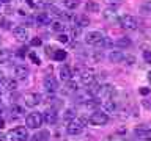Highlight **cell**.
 <instances>
[{
    "label": "cell",
    "mask_w": 151,
    "mask_h": 141,
    "mask_svg": "<svg viewBox=\"0 0 151 141\" xmlns=\"http://www.w3.org/2000/svg\"><path fill=\"white\" fill-rule=\"evenodd\" d=\"M63 118H65V121H73L74 118H76V111L73 110V108H69V110H66V111H65Z\"/></svg>",
    "instance_id": "30"
},
{
    "label": "cell",
    "mask_w": 151,
    "mask_h": 141,
    "mask_svg": "<svg viewBox=\"0 0 151 141\" xmlns=\"http://www.w3.org/2000/svg\"><path fill=\"white\" fill-rule=\"evenodd\" d=\"M118 22H120V25L123 28H127V30H135L137 25H139V22H137L135 17L129 16V14H124V16H121L118 19Z\"/></svg>",
    "instance_id": "3"
},
{
    "label": "cell",
    "mask_w": 151,
    "mask_h": 141,
    "mask_svg": "<svg viewBox=\"0 0 151 141\" xmlns=\"http://www.w3.org/2000/svg\"><path fill=\"white\" fill-rule=\"evenodd\" d=\"M5 138H6V135H3V133H0V141H5Z\"/></svg>",
    "instance_id": "42"
},
{
    "label": "cell",
    "mask_w": 151,
    "mask_h": 141,
    "mask_svg": "<svg viewBox=\"0 0 151 141\" xmlns=\"http://www.w3.org/2000/svg\"><path fill=\"white\" fill-rule=\"evenodd\" d=\"M113 93H115V88H113V85H102V86L98 88V97H102V99H110L113 96Z\"/></svg>",
    "instance_id": "7"
},
{
    "label": "cell",
    "mask_w": 151,
    "mask_h": 141,
    "mask_svg": "<svg viewBox=\"0 0 151 141\" xmlns=\"http://www.w3.org/2000/svg\"><path fill=\"white\" fill-rule=\"evenodd\" d=\"M42 44V41L40 39V38H33V39H32V46L33 47H38V46H41Z\"/></svg>",
    "instance_id": "38"
},
{
    "label": "cell",
    "mask_w": 151,
    "mask_h": 141,
    "mask_svg": "<svg viewBox=\"0 0 151 141\" xmlns=\"http://www.w3.org/2000/svg\"><path fill=\"white\" fill-rule=\"evenodd\" d=\"M80 5V0H65V6L68 9H74Z\"/></svg>",
    "instance_id": "28"
},
{
    "label": "cell",
    "mask_w": 151,
    "mask_h": 141,
    "mask_svg": "<svg viewBox=\"0 0 151 141\" xmlns=\"http://www.w3.org/2000/svg\"><path fill=\"white\" fill-rule=\"evenodd\" d=\"M60 78L61 80H65V82H66V80H69V78H73V70H71V68H69V66H61V68H60Z\"/></svg>",
    "instance_id": "18"
},
{
    "label": "cell",
    "mask_w": 151,
    "mask_h": 141,
    "mask_svg": "<svg viewBox=\"0 0 151 141\" xmlns=\"http://www.w3.org/2000/svg\"><path fill=\"white\" fill-rule=\"evenodd\" d=\"M28 75V68L25 64H16L14 66V77L16 78H25Z\"/></svg>",
    "instance_id": "14"
},
{
    "label": "cell",
    "mask_w": 151,
    "mask_h": 141,
    "mask_svg": "<svg viewBox=\"0 0 151 141\" xmlns=\"http://www.w3.org/2000/svg\"><path fill=\"white\" fill-rule=\"evenodd\" d=\"M137 135H139L140 141H151V129H148V130H139V132H137Z\"/></svg>",
    "instance_id": "22"
},
{
    "label": "cell",
    "mask_w": 151,
    "mask_h": 141,
    "mask_svg": "<svg viewBox=\"0 0 151 141\" xmlns=\"http://www.w3.org/2000/svg\"><path fill=\"white\" fill-rule=\"evenodd\" d=\"M25 125L28 129H40L42 125V115L38 111H33L30 113L27 118H25Z\"/></svg>",
    "instance_id": "1"
},
{
    "label": "cell",
    "mask_w": 151,
    "mask_h": 141,
    "mask_svg": "<svg viewBox=\"0 0 151 141\" xmlns=\"http://www.w3.org/2000/svg\"><path fill=\"white\" fill-rule=\"evenodd\" d=\"M88 121L91 122L93 125H104V124H107L109 116L102 111H94V113H91V116H90Z\"/></svg>",
    "instance_id": "5"
},
{
    "label": "cell",
    "mask_w": 151,
    "mask_h": 141,
    "mask_svg": "<svg viewBox=\"0 0 151 141\" xmlns=\"http://www.w3.org/2000/svg\"><path fill=\"white\" fill-rule=\"evenodd\" d=\"M66 93H74V91H77V88H79V85L74 82L73 78H69V80H66Z\"/></svg>",
    "instance_id": "23"
},
{
    "label": "cell",
    "mask_w": 151,
    "mask_h": 141,
    "mask_svg": "<svg viewBox=\"0 0 151 141\" xmlns=\"http://www.w3.org/2000/svg\"><path fill=\"white\" fill-rule=\"evenodd\" d=\"M101 39H102V35L99 31H88L87 35H85V42L90 46H96Z\"/></svg>",
    "instance_id": "10"
},
{
    "label": "cell",
    "mask_w": 151,
    "mask_h": 141,
    "mask_svg": "<svg viewBox=\"0 0 151 141\" xmlns=\"http://www.w3.org/2000/svg\"><path fill=\"white\" fill-rule=\"evenodd\" d=\"M2 3H11V0H0Z\"/></svg>",
    "instance_id": "45"
},
{
    "label": "cell",
    "mask_w": 151,
    "mask_h": 141,
    "mask_svg": "<svg viewBox=\"0 0 151 141\" xmlns=\"http://www.w3.org/2000/svg\"><path fill=\"white\" fill-rule=\"evenodd\" d=\"M2 86L5 91H14L17 88V82L14 78H3L2 80Z\"/></svg>",
    "instance_id": "16"
},
{
    "label": "cell",
    "mask_w": 151,
    "mask_h": 141,
    "mask_svg": "<svg viewBox=\"0 0 151 141\" xmlns=\"http://www.w3.org/2000/svg\"><path fill=\"white\" fill-rule=\"evenodd\" d=\"M148 80H150V82H151V70H150V72H148Z\"/></svg>",
    "instance_id": "47"
},
{
    "label": "cell",
    "mask_w": 151,
    "mask_h": 141,
    "mask_svg": "<svg viewBox=\"0 0 151 141\" xmlns=\"http://www.w3.org/2000/svg\"><path fill=\"white\" fill-rule=\"evenodd\" d=\"M104 110H106L107 113H115L116 110V103L112 100V99H107L106 102H104Z\"/></svg>",
    "instance_id": "20"
},
{
    "label": "cell",
    "mask_w": 151,
    "mask_h": 141,
    "mask_svg": "<svg viewBox=\"0 0 151 141\" xmlns=\"http://www.w3.org/2000/svg\"><path fill=\"white\" fill-rule=\"evenodd\" d=\"M143 60H145V63L151 64V52L150 50H145L143 52Z\"/></svg>",
    "instance_id": "36"
},
{
    "label": "cell",
    "mask_w": 151,
    "mask_h": 141,
    "mask_svg": "<svg viewBox=\"0 0 151 141\" xmlns=\"http://www.w3.org/2000/svg\"><path fill=\"white\" fill-rule=\"evenodd\" d=\"M80 80H82V83L83 85H91L94 83V72H93V69H83L82 72H80Z\"/></svg>",
    "instance_id": "9"
},
{
    "label": "cell",
    "mask_w": 151,
    "mask_h": 141,
    "mask_svg": "<svg viewBox=\"0 0 151 141\" xmlns=\"http://www.w3.org/2000/svg\"><path fill=\"white\" fill-rule=\"evenodd\" d=\"M142 96H146V94H150V88H146V86H143V88H140V91H139Z\"/></svg>",
    "instance_id": "40"
},
{
    "label": "cell",
    "mask_w": 151,
    "mask_h": 141,
    "mask_svg": "<svg viewBox=\"0 0 151 141\" xmlns=\"http://www.w3.org/2000/svg\"><path fill=\"white\" fill-rule=\"evenodd\" d=\"M109 60H110V63H121L123 60H124V55H123L121 50H112L110 53H109Z\"/></svg>",
    "instance_id": "15"
},
{
    "label": "cell",
    "mask_w": 151,
    "mask_h": 141,
    "mask_svg": "<svg viewBox=\"0 0 151 141\" xmlns=\"http://www.w3.org/2000/svg\"><path fill=\"white\" fill-rule=\"evenodd\" d=\"M13 35H14V38H16L17 41H27L28 31H27L25 27H16V28L13 30Z\"/></svg>",
    "instance_id": "12"
},
{
    "label": "cell",
    "mask_w": 151,
    "mask_h": 141,
    "mask_svg": "<svg viewBox=\"0 0 151 141\" xmlns=\"http://www.w3.org/2000/svg\"><path fill=\"white\" fill-rule=\"evenodd\" d=\"M3 108H5V107H3V102H2V100H0V113H2V111H3Z\"/></svg>",
    "instance_id": "43"
},
{
    "label": "cell",
    "mask_w": 151,
    "mask_h": 141,
    "mask_svg": "<svg viewBox=\"0 0 151 141\" xmlns=\"http://www.w3.org/2000/svg\"><path fill=\"white\" fill-rule=\"evenodd\" d=\"M24 2H27L28 5H33V0H24Z\"/></svg>",
    "instance_id": "46"
},
{
    "label": "cell",
    "mask_w": 151,
    "mask_h": 141,
    "mask_svg": "<svg viewBox=\"0 0 151 141\" xmlns=\"http://www.w3.org/2000/svg\"><path fill=\"white\" fill-rule=\"evenodd\" d=\"M85 122H87L85 118H82V119H79V121H69L66 130H68L69 135H79V133H82V130L85 127Z\"/></svg>",
    "instance_id": "2"
},
{
    "label": "cell",
    "mask_w": 151,
    "mask_h": 141,
    "mask_svg": "<svg viewBox=\"0 0 151 141\" xmlns=\"http://www.w3.org/2000/svg\"><path fill=\"white\" fill-rule=\"evenodd\" d=\"M85 8H87L88 13H98L99 11V5L94 2V0H88V2L85 3Z\"/></svg>",
    "instance_id": "21"
},
{
    "label": "cell",
    "mask_w": 151,
    "mask_h": 141,
    "mask_svg": "<svg viewBox=\"0 0 151 141\" xmlns=\"http://www.w3.org/2000/svg\"><path fill=\"white\" fill-rule=\"evenodd\" d=\"M9 136H11L14 141H27V138H28L27 127H14V129L9 132Z\"/></svg>",
    "instance_id": "4"
},
{
    "label": "cell",
    "mask_w": 151,
    "mask_h": 141,
    "mask_svg": "<svg viewBox=\"0 0 151 141\" xmlns=\"http://www.w3.org/2000/svg\"><path fill=\"white\" fill-rule=\"evenodd\" d=\"M11 113H13L14 118H17V116H21L24 113V110H22V107H19V105H13L11 107Z\"/></svg>",
    "instance_id": "32"
},
{
    "label": "cell",
    "mask_w": 151,
    "mask_h": 141,
    "mask_svg": "<svg viewBox=\"0 0 151 141\" xmlns=\"http://www.w3.org/2000/svg\"><path fill=\"white\" fill-rule=\"evenodd\" d=\"M3 127H5V121L0 118V129H3Z\"/></svg>",
    "instance_id": "41"
},
{
    "label": "cell",
    "mask_w": 151,
    "mask_h": 141,
    "mask_svg": "<svg viewBox=\"0 0 151 141\" xmlns=\"http://www.w3.org/2000/svg\"><path fill=\"white\" fill-rule=\"evenodd\" d=\"M143 107L146 110H151V99H145L143 100Z\"/></svg>",
    "instance_id": "39"
},
{
    "label": "cell",
    "mask_w": 151,
    "mask_h": 141,
    "mask_svg": "<svg viewBox=\"0 0 151 141\" xmlns=\"http://www.w3.org/2000/svg\"><path fill=\"white\" fill-rule=\"evenodd\" d=\"M142 13H146V14H151V2H145L142 5Z\"/></svg>",
    "instance_id": "34"
},
{
    "label": "cell",
    "mask_w": 151,
    "mask_h": 141,
    "mask_svg": "<svg viewBox=\"0 0 151 141\" xmlns=\"http://www.w3.org/2000/svg\"><path fill=\"white\" fill-rule=\"evenodd\" d=\"M58 41L60 42H69V36L65 35V33H61V35H58Z\"/></svg>",
    "instance_id": "37"
},
{
    "label": "cell",
    "mask_w": 151,
    "mask_h": 141,
    "mask_svg": "<svg viewBox=\"0 0 151 141\" xmlns=\"http://www.w3.org/2000/svg\"><path fill=\"white\" fill-rule=\"evenodd\" d=\"M66 28H68V27H66L61 21H54V22H52V30H54V31H60V33H63V31L66 30Z\"/></svg>",
    "instance_id": "24"
},
{
    "label": "cell",
    "mask_w": 151,
    "mask_h": 141,
    "mask_svg": "<svg viewBox=\"0 0 151 141\" xmlns=\"http://www.w3.org/2000/svg\"><path fill=\"white\" fill-rule=\"evenodd\" d=\"M116 46L118 47H120V49H126V47H129L131 46V39H129V38H120V39H118L116 41Z\"/></svg>",
    "instance_id": "27"
},
{
    "label": "cell",
    "mask_w": 151,
    "mask_h": 141,
    "mask_svg": "<svg viewBox=\"0 0 151 141\" xmlns=\"http://www.w3.org/2000/svg\"><path fill=\"white\" fill-rule=\"evenodd\" d=\"M57 119H58V115H57V110H54V108L46 110L44 115H42V121L47 122V124H57Z\"/></svg>",
    "instance_id": "11"
},
{
    "label": "cell",
    "mask_w": 151,
    "mask_h": 141,
    "mask_svg": "<svg viewBox=\"0 0 151 141\" xmlns=\"http://www.w3.org/2000/svg\"><path fill=\"white\" fill-rule=\"evenodd\" d=\"M44 89L47 93H57V89H58V80H57L54 75H47L44 78Z\"/></svg>",
    "instance_id": "6"
},
{
    "label": "cell",
    "mask_w": 151,
    "mask_h": 141,
    "mask_svg": "<svg viewBox=\"0 0 151 141\" xmlns=\"http://www.w3.org/2000/svg\"><path fill=\"white\" fill-rule=\"evenodd\" d=\"M110 2H112V3H121L123 0H110Z\"/></svg>",
    "instance_id": "44"
},
{
    "label": "cell",
    "mask_w": 151,
    "mask_h": 141,
    "mask_svg": "<svg viewBox=\"0 0 151 141\" xmlns=\"http://www.w3.org/2000/svg\"><path fill=\"white\" fill-rule=\"evenodd\" d=\"M36 24L38 25H47V24H50V16L47 13H40L36 16Z\"/></svg>",
    "instance_id": "19"
},
{
    "label": "cell",
    "mask_w": 151,
    "mask_h": 141,
    "mask_svg": "<svg viewBox=\"0 0 151 141\" xmlns=\"http://www.w3.org/2000/svg\"><path fill=\"white\" fill-rule=\"evenodd\" d=\"M49 136H50V133H49V130H40L38 133H35L33 136H28L27 138V141H46V140H49Z\"/></svg>",
    "instance_id": "13"
},
{
    "label": "cell",
    "mask_w": 151,
    "mask_h": 141,
    "mask_svg": "<svg viewBox=\"0 0 151 141\" xmlns=\"http://www.w3.org/2000/svg\"><path fill=\"white\" fill-rule=\"evenodd\" d=\"M54 60H57V61H63V60H66V56H68V53H66L65 50H61V49H57L55 52H54Z\"/></svg>",
    "instance_id": "26"
},
{
    "label": "cell",
    "mask_w": 151,
    "mask_h": 141,
    "mask_svg": "<svg viewBox=\"0 0 151 141\" xmlns=\"http://www.w3.org/2000/svg\"><path fill=\"white\" fill-rule=\"evenodd\" d=\"M0 27H2L3 30H9V28H11V22L3 17V19H0Z\"/></svg>",
    "instance_id": "33"
},
{
    "label": "cell",
    "mask_w": 151,
    "mask_h": 141,
    "mask_svg": "<svg viewBox=\"0 0 151 141\" xmlns=\"http://www.w3.org/2000/svg\"><path fill=\"white\" fill-rule=\"evenodd\" d=\"M96 46L104 47V49H107V47H112V46H113V42H112V39H109V38H102V39L99 41Z\"/></svg>",
    "instance_id": "29"
},
{
    "label": "cell",
    "mask_w": 151,
    "mask_h": 141,
    "mask_svg": "<svg viewBox=\"0 0 151 141\" xmlns=\"http://www.w3.org/2000/svg\"><path fill=\"white\" fill-rule=\"evenodd\" d=\"M9 58H11V52L6 50V49H2V50H0V64L8 63Z\"/></svg>",
    "instance_id": "25"
},
{
    "label": "cell",
    "mask_w": 151,
    "mask_h": 141,
    "mask_svg": "<svg viewBox=\"0 0 151 141\" xmlns=\"http://www.w3.org/2000/svg\"><path fill=\"white\" fill-rule=\"evenodd\" d=\"M41 96L38 93H30V94H25L24 100H25V105L27 107H36L38 103H41Z\"/></svg>",
    "instance_id": "8"
},
{
    "label": "cell",
    "mask_w": 151,
    "mask_h": 141,
    "mask_svg": "<svg viewBox=\"0 0 151 141\" xmlns=\"http://www.w3.org/2000/svg\"><path fill=\"white\" fill-rule=\"evenodd\" d=\"M74 22L76 25H77L79 28H83V27H88L90 25V19L85 16V14H79V16L74 17Z\"/></svg>",
    "instance_id": "17"
},
{
    "label": "cell",
    "mask_w": 151,
    "mask_h": 141,
    "mask_svg": "<svg viewBox=\"0 0 151 141\" xmlns=\"http://www.w3.org/2000/svg\"><path fill=\"white\" fill-rule=\"evenodd\" d=\"M28 58H30V60H32L35 64H41V60L36 56V53H35V52H30V53H28Z\"/></svg>",
    "instance_id": "35"
},
{
    "label": "cell",
    "mask_w": 151,
    "mask_h": 141,
    "mask_svg": "<svg viewBox=\"0 0 151 141\" xmlns=\"http://www.w3.org/2000/svg\"><path fill=\"white\" fill-rule=\"evenodd\" d=\"M58 17L61 19V21H66V22L73 21V14H71V13H66V11H60V13H58Z\"/></svg>",
    "instance_id": "31"
}]
</instances>
